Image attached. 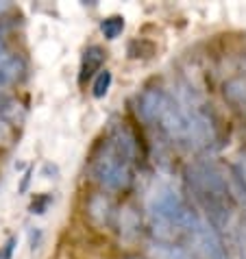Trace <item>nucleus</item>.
Wrapping results in <instances>:
<instances>
[{"instance_id": "nucleus-4", "label": "nucleus", "mask_w": 246, "mask_h": 259, "mask_svg": "<svg viewBox=\"0 0 246 259\" xmlns=\"http://www.w3.org/2000/svg\"><path fill=\"white\" fill-rule=\"evenodd\" d=\"M185 235L190 240V246L196 259H231L229 248L222 235L218 233V229L198 211L192 218L190 227L185 229Z\"/></svg>"}, {"instance_id": "nucleus-14", "label": "nucleus", "mask_w": 246, "mask_h": 259, "mask_svg": "<svg viewBox=\"0 0 246 259\" xmlns=\"http://www.w3.org/2000/svg\"><path fill=\"white\" fill-rule=\"evenodd\" d=\"M16 244H18V237H9L3 246H0V259H13V250H16Z\"/></svg>"}, {"instance_id": "nucleus-11", "label": "nucleus", "mask_w": 246, "mask_h": 259, "mask_svg": "<svg viewBox=\"0 0 246 259\" xmlns=\"http://www.w3.org/2000/svg\"><path fill=\"white\" fill-rule=\"evenodd\" d=\"M111 83H113V74H111L109 70L98 72V74L94 76V83H92V94H94V98L107 96V92H109Z\"/></svg>"}, {"instance_id": "nucleus-5", "label": "nucleus", "mask_w": 246, "mask_h": 259, "mask_svg": "<svg viewBox=\"0 0 246 259\" xmlns=\"http://www.w3.org/2000/svg\"><path fill=\"white\" fill-rule=\"evenodd\" d=\"M105 48L98 44H92L83 50L81 57V68H78V83H88L90 78H94L98 72H103L105 63Z\"/></svg>"}, {"instance_id": "nucleus-1", "label": "nucleus", "mask_w": 246, "mask_h": 259, "mask_svg": "<svg viewBox=\"0 0 246 259\" xmlns=\"http://www.w3.org/2000/svg\"><path fill=\"white\" fill-rule=\"evenodd\" d=\"M137 116L153 124L166 138L194 148H207L216 142V124L200 105L175 98L166 90L148 88L137 96Z\"/></svg>"}, {"instance_id": "nucleus-13", "label": "nucleus", "mask_w": 246, "mask_h": 259, "mask_svg": "<svg viewBox=\"0 0 246 259\" xmlns=\"http://www.w3.org/2000/svg\"><path fill=\"white\" fill-rule=\"evenodd\" d=\"M11 142H13V128L9 126L7 120H0V148L11 146Z\"/></svg>"}, {"instance_id": "nucleus-18", "label": "nucleus", "mask_w": 246, "mask_h": 259, "mask_svg": "<svg viewBox=\"0 0 246 259\" xmlns=\"http://www.w3.org/2000/svg\"><path fill=\"white\" fill-rule=\"evenodd\" d=\"M7 9V5H3V3H0V11H5Z\"/></svg>"}, {"instance_id": "nucleus-2", "label": "nucleus", "mask_w": 246, "mask_h": 259, "mask_svg": "<svg viewBox=\"0 0 246 259\" xmlns=\"http://www.w3.org/2000/svg\"><path fill=\"white\" fill-rule=\"evenodd\" d=\"M137 159V138L127 122L109 126L92 157L90 172L94 181L109 192H125L133 183V168Z\"/></svg>"}, {"instance_id": "nucleus-9", "label": "nucleus", "mask_w": 246, "mask_h": 259, "mask_svg": "<svg viewBox=\"0 0 246 259\" xmlns=\"http://www.w3.org/2000/svg\"><path fill=\"white\" fill-rule=\"evenodd\" d=\"M90 213L94 215V218L100 215L98 222H100V225H107V222H109V215H111V203H109V198H105L103 194L94 196L90 200Z\"/></svg>"}, {"instance_id": "nucleus-8", "label": "nucleus", "mask_w": 246, "mask_h": 259, "mask_svg": "<svg viewBox=\"0 0 246 259\" xmlns=\"http://www.w3.org/2000/svg\"><path fill=\"white\" fill-rule=\"evenodd\" d=\"M233 192L235 196L242 198V203H246V155L240 157V161L233 165Z\"/></svg>"}, {"instance_id": "nucleus-12", "label": "nucleus", "mask_w": 246, "mask_h": 259, "mask_svg": "<svg viewBox=\"0 0 246 259\" xmlns=\"http://www.w3.org/2000/svg\"><path fill=\"white\" fill-rule=\"evenodd\" d=\"M13 111H16V100L7 94V92H0V120H5Z\"/></svg>"}, {"instance_id": "nucleus-3", "label": "nucleus", "mask_w": 246, "mask_h": 259, "mask_svg": "<svg viewBox=\"0 0 246 259\" xmlns=\"http://www.w3.org/2000/svg\"><path fill=\"white\" fill-rule=\"evenodd\" d=\"M146 211L153 220V225L159 229H172L177 233H185L196 211L185 203L181 194L170 185H157L148 194Z\"/></svg>"}, {"instance_id": "nucleus-15", "label": "nucleus", "mask_w": 246, "mask_h": 259, "mask_svg": "<svg viewBox=\"0 0 246 259\" xmlns=\"http://www.w3.org/2000/svg\"><path fill=\"white\" fill-rule=\"evenodd\" d=\"M48 205H50V196H44V198L33 200V205H31V213H46Z\"/></svg>"}, {"instance_id": "nucleus-7", "label": "nucleus", "mask_w": 246, "mask_h": 259, "mask_svg": "<svg viewBox=\"0 0 246 259\" xmlns=\"http://www.w3.org/2000/svg\"><path fill=\"white\" fill-rule=\"evenodd\" d=\"M148 253L153 259H196L190 250H185L183 246H179V244L166 242V240L153 242L148 246Z\"/></svg>"}, {"instance_id": "nucleus-6", "label": "nucleus", "mask_w": 246, "mask_h": 259, "mask_svg": "<svg viewBox=\"0 0 246 259\" xmlns=\"http://www.w3.org/2000/svg\"><path fill=\"white\" fill-rule=\"evenodd\" d=\"M24 74V61L16 53H0V92L18 83Z\"/></svg>"}, {"instance_id": "nucleus-17", "label": "nucleus", "mask_w": 246, "mask_h": 259, "mask_svg": "<svg viewBox=\"0 0 246 259\" xmlns=\"http://www.w3.org/2000/svg\"><path fill=\"white\" fill-rule=\"evenodd\" d=\"M127 259H144V257H137V255H131V257H127Z\"/></svg>"}, {"instance_id": "nucleus-10", "label": "nucleus", "mask_w": 246, "mask_h": 259, "mask_svg": "<svg viewBox=\"0 0 246 259\" xmlns=\"http://www.w3.org/2000/svg\"><path fill=\"white\" fill-rule=\"evenodd\" d=\"M100 31L107 39H118L122 31H125V18L122 16H109L100 22Z\"/></svg>"}, {"instance_id": "nucleus-16", "label": "nucleus", "mask_w": 246, "mask_h": 259, "mask_svg": "<svg viewBox=\"0 0 246 259\" xmlns=\"http://www.w3.org/2000/svg\"><path fill=\"white\" fill-rule=\"evenodd\" d=\"M39 244H42V231L37 227H33L31 229V250H33V253L39 248Z\"/></svg>"}, {"instance_id": "nucleus-19", "label": "nucleus", "mask_w": 246, "mask_h": 259, "mask_svg": "<svg viewBox=\"0 0 246 259\" xmlns=\"http://www.w3.org/2000/svg\"><path fill=\"white\" fill-rule=\"evenodd\" d=\"M0 53H3V37H0Z\"/></svg>"}]
</instances>
